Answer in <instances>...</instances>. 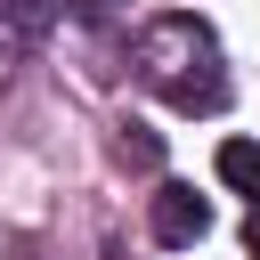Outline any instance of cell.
<instances>
[{"label": "cell", "instance_id": "3", "mask_svg": "<svg viewBox=\"0 0 260 260\" xmlns=\"http://www.w3.org/2000/svg\"><path fill=\"white\" fill-rule=\"evenodd\" d=\"M219 179L260 203V146H252V138H219Z\"/></svg>", "mask_w": 260, "mask_h": 260}, {"label": "cell", "instance_id": "1", "mask_svg": "<svg viewBox=\"0 0 260 260\" xmlns=\"http://www.w3.org/2000/svg\"><path fill=\"white\" fill-rule=\"evenodd\" d=\"M138 57H146V73L171 89V81H187V65H211V32H203L195 16H154L146 41H138Z\"/></svg>", "mask_w": 260, "mask_h": 260}, {"label": "cell", "instance_id": "4", "mask_svg": "<svg viewBox=\"0 0 260 260\" xmlns=\"http://www.w3.org/2000/svg\"><path fill=\"white\" fill-rule=\"evenodd\" d=\"M122 154H130V162H146V171H154V162H162V138H146V130H138V138H122Z\"/></svg>", "mask_w": 260, "mask_h": 260}, {"label": "cell", "instance_id": "5", "mask_svg": "<svg viewBox=\"0 0 260 260\" xmlns=\"http://www.w3.org/2000/svg\"><path fill=\"white\" fill-rule=\"evenodd\" d=\"M106 8H114V0H73V16H81V24H98Z\"/></svg>", "mask_w": 260, "mask_h": 260}, {"label": "cell", "instance_id": "6", "mask_svg": "<svg viewBox=\"0 0 260 260\" xmlns=\"http://www.w3.org/2000/svg\"><path fill=\"white\" fill-rule=\"evenodd\" d=\"M244 252L260 260V203H252V219H244Z\"/></svg>", "mask_w": 260, "mask_h": 260}, {"label": "cell", "instance_id": "2", "mask_svg": "<svg viewBox=\"0 0 260 260\" xmlns=\"http://www.w3.org/2000/svg\"><path fill=\"white\" fill-rule=\"evenodd\" d=\"M154 236L162 244H203L211 236V203L195 187H154Z\"/></svg>", "mask_w": 260, "mask_h": 260}]
</instances>
